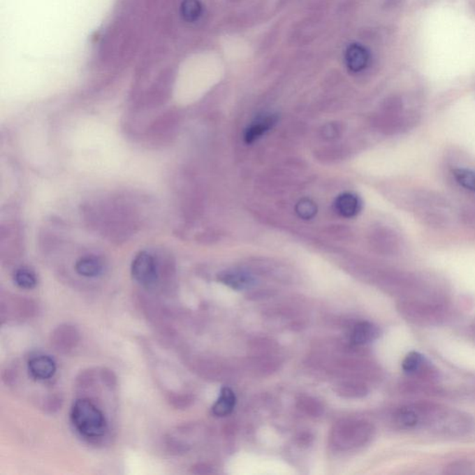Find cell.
<instances>
[{"label":"cell","instance_id":"cell-19","mask_svg":"<svg viewBox=\"0 0 475 475\" xmlns=\"http://www.w3.org/2000/svg\"><path fill=\"white\" fill-rule=\"evenodd\" d=\"M366 390L363 386L359 384H344L343 386L339 387V395H344L346 397H359L362 395H366Z\"/></svg>","mask_w":475,"mask_h":475},{"label":"cell","instance_id":"cell-6","mask_svg":"<svg viewBox=\"0 0 475 475\" xmlns=\"http://www.w3.org/2000/svg\"><path fill=\"white\" fill-rule=\"evenodd\" d=\"M277 122H278V117L276 115L265 114L260 115L256 120L251 122L250 126L246 129L244 136H243L245 142L251 144L259 140L265 133L272 129Z\"/></svg>","mask_w":475,"mask_h":475},{"label":"cell","instance_id":"cell-2","mask_svg":"<svg viewBox=\"0 0 475 475\" xmlns=\"http://www.w3.org/2000/svg\"><path fill=\"white\" fill-rule=\"evenodd\" d=\"M372 427L362 421H346L336 425L332 442L337 448L350 449L363 446L372 435Z\"/></svg>","mask_w":475,"mask_h":475},{"label":"cell","instance_id":"cell-18","mask_svg":"<svg viewBox=\"0 0 475 475\" xmlns=\"http://www.w3.org/2000/svg\"><path fill=\"white\" fill-rule=\"evenodd\" d=\"M296 213L302 219H313L316 214V206L311 200L302 199L296 205Z\"/></svg>","mask_w":475,"mask_h":475},{"label":"cell","instance_id":"cell-11","mask_svg":"<svg viewBox=\"0 0 475 475\" xmlns=\"http://www.w3.org/2000/svg\"><path fill=\"white\" fill-rule=\"evenodd\" d=\"M75 271L86 278H95L103 273V265L100 258L94 256L81 257L75 263Z\"/></svg>","mask_w":475,"mask_h":475},{"label":"cell","instance_id":"cell-12","mask_svg":"<svg viewBox=\"0 0 475 475\" xmlns=\"http://www.w3.org/2000/svg\"><path fill=\"white\" fill-rule=\"evenodd\" d=\"M237 398L235 394L228 387H224L220 392L219 397L212 408V412L217 417H225L230 415L235 408Z\"/></svg>","mask_w":475,"mask_h":475},{"label":"cell","instance_id":"cell-8","mask_svg":"<svg viewBox=\"0 0 475 475\" xmlns=\"http://www.w3.org/2000/svg\"><path fill=\"white\" fill-rule=\"evenodd\" d=\"M344 61L352 73H359L366 69L370 62V53L360 44H351L347 47Z\"/></svg>","mask_w":475,"mask_h":475},{"label":"cell","instance_id":"cell-10","mask_svg":"<svg viewBox=\"0 0 475 475\" xmlns=\"http://www.w3.org/2000/svg\"><path fill=\"white\" fill-rule=\"evenodd\" d=\"M379 335L380 330L374 324L367 321L359 322L353 329L351 341L356 346H363L376 340Z\"/></svg>","mask_w":475,"mask_h":475},{"label":"cell","instance_id":"cell-13","mask_svg":"<svg viewBox=\"0 0 475 475\" xmlns=\"http://www.w3.org/2000/svg\"><path fill=\"white\" fill-rule=\"evenodd\" d=\"M395 420L402 428H416L421 424V409L416 407H404L397 411Z\"/></svg>","mask_w":475,"mask_h":475},{"label":"cell","instance_id":"cell-7","mask_svg":"<svg viewBox=\"0 0 475 475\" xmlns=\"http://www.w3.org/2000/svg\"><path fill=\"white\" fill-rule=\"evenodd\" d=\"M219 281L226 286L236 291L249 289L256 284V279L243 270H226L219 275Z\"/></svg>","mask_w":475,"mask_h":475},{"label":"cell","instance_id":"cell-16","mask_svg":"<svg viewBox=\"0 0 475 475\" xmlns=\"http://www.w3.org/2000/svg\"><path fill=\"white\" fill-rule=\"evenodd\" d=\"M453 177L462 188L475 193V171L469 168H456Z\"/></svg>","mask_w":475,"mask_h":475},{"label":"cell","instance_id":"cell-20","mask_svg":"<svg viewBox=\"0 0 475 475\" xmlns=\"http://www.w3.org/2000/svg\"><path fill=\"white\" fill-rule=\"evenodd\" d=\"M302 409L307 411V414L319 415L321 412V406L316 400L305 398L301 401Z\"/></svg>","mask_w":475,"mask_h":475},{"label":"cell","instance_id":"cell-1","mask_svg":"<svg viewBox=\"0 0 475 475\" xmlns=\"http://www.w3.org/2000/svg\"><path fill=\"white\" fill-rule=\"evenodd\" d=\"M71 421L82 437L89 439L103 437L107 432V421L103 412L92 401L80 398L71 409Z\"/></svg>","mask_w":475,"mask_h":475},{"label":"cell","instance_id":"cell-5","mask_svg":"<svg viewBox=\"0 0 475 475\" xmlns=\"http://www.w3.org/2000/svg\"><path fill=\"white\" fill-rule=\"evenodd\" d=\"M57 370L55 361L49 356H33L28 362V372L38 381H47L54 376Z\"/></svg>","mask_w":475,"mask_h":475},{"label":"cell","instance_id":"cell-17","mask_svg":"<svg viewBox=\"0 0 475 475\" xmlns=\"http://www.w3.org/2000/svg\"><path fill=\"white\" fill-rule=\"evenodd\" d=\"M424 362L423 355L418 352H411L407 355L402 362V369L407 374L412 375L417 373L421 370Z\"/></svg>","mask_w":475,"mask_h":475},{"label":"cell","instance_id":"cell-3","mask_svg":"<svg viewBox=\"0 0 475 475\" xmlns=\"http://www.w3.org/2000/svg\"><path fill=\"white\" fill-rule=\"evenodd\" d=\"M131 274L133 279L142 286H154L158 281V267L154 257L148 251H140L133 259Z\"/></svg>","mask_w":475,"mask_h":475},{"label":"cell","instance_id":"cell-14","mask_svg":"<svg viewBox=\"0 0 475 475\" xmlns=\"http://www.w3.org/2000/svg\"><path fill=\"white\" fill-rule=\"evenodd\" d=\"M180 10L184 22L193 24L202 17L203 8L200 0H182Z\"/></svg>","mask_w":475,"mask_h":475},{"label":"cell","instance_id":"cell-9","mask_svg":"<svg viewBox=\"0 0 475 475\" xmlns=\"http://www.w3.org/2000/svg\"><path fill=\"white\" fill-rule=\"evenodd\" d=\"M335 207L340 216L351 219L361 210L360 199L356 195L346 192L339 195L335 200Z\"/></svg>","mask_w":475,"mask_h":475},{"label":"cell","instance_id":"cell-4","mask_svg":"<svg viewBox=\"0 0 475 475\" xmlns=\"http://www.w3.org/2000/svg\"><path fill=\"white\" fill-rule=\"evenodd\" d=\"M80 340L79 332L71 325H61L52 335V344L56 351L69 353L75 349Z\"/></svg>","mask_w":475,"mask_h":475},{"label":"cell","instance_id":"cell-15","mask_svg":"<svg viewBox=\"0 0 475 475\" xmlns=\"http://www.w3.org/2000/svg\"><path fill=\"white\" fill-rule=\"evenodd\" d=\"M14 282L22 289H34L38 284L36 274L27 268H21L15 271L13 276Z\"/></svg>","mask_w":475,"mask_h":475}]
</instances>
